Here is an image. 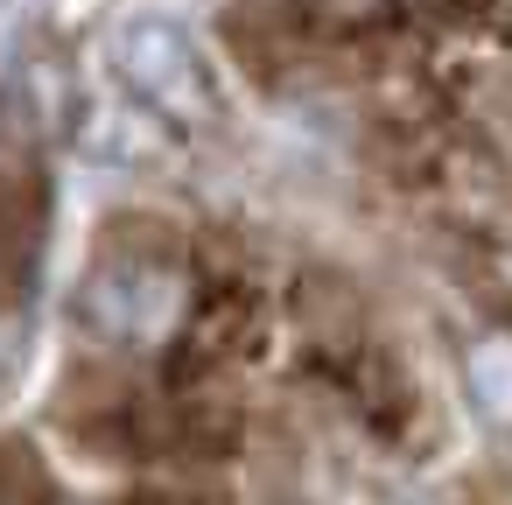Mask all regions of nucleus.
<instances>
[{
  "instance_id": "obj_1",
  "label": "nucleus",
  "mask_w": 512,
  "mask_h": 505,
  "mask_svg": "<svg viewBox=\"0 0 512 505\" xmlns=\"http://www.w3.org/2000/svg\"><path fill=\"white\" fill-rule=\"evenodd\" d=\"M106 57H113V78H120L155 120H169V127H204V120L218 113L211 71H204L197 43H190L176 22H162V15L120 22L113 43H106Z\"/></svg>"
},
{
  "instance_id": "obj_2",
  "label": "nucleus",
  "mask_w": 512,
  "mask_h": 505,
  "mask_svg": "<svg viewBox=\"0 0 512 505\" xmlns=\"http://www.w3.org/2000/svg\"><path fill=\"white\" fill-rule=\"evenodd\" d=\"M78 316L106 344H162L183 323V274L162 260H106L85 281Z\"/></svg>"
},
{
  "instance_id": "obj_3",
  "label": "nucleus",
  "mask_w": 512,
  "mask_h": 505,
  "mask_svg": "<svg viewBox=\"0 0 512 505\" xmlns=\"http://www.w3.org/2000/svg\"><path fill=\"white\" fill-rule=\"evenodd\" d=\"M463 386L477 400V414L491 421H512V337H484L463 365Z\"/></svg>"
}]
</instances>
